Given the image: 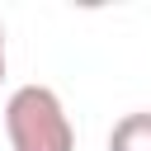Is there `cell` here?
Instances as JSON below:
<instances>
[{
  "instance_id": "1",
  "label": "cell",
  "mask_w": 151,
  "mask_h": 151,
  "mask_svg": "<svg viewBox=\"0 0 151 151\" xmlns=\"http://www.w3.org/2000/svg\"><path fill=\"white\" fill-rule=\"evenodd\" d=\"M9 151H76V127L52 85H19L5 99Z\"/></svg>"
},
{
  "instance_id": "2",
  "label": "cell",
  "mask_w": 151,
  "mask_h": 151,
  "mask_svg": "<svg viewBox=\"0 0 151 151\" xmlns=\"http://www.w3.org/2000/svg\"><path fill=\"white\" fill-rule=\"evenodd\" d=\"M109 151H151V113L146 109L123 113L109 127Z\"/></svg>"
},
{
  "instance_id": "4",
  "label": "cell",
  "mask_w": 151,
  "mask_h": 151,
  "mask_svg": "<svg viewBox=\"0 0 151 151\" xmlns=\"http://www.w3.org/2000/svg\"><path fill=\"white\" fill-rule=\"evenodd\" d=\"M0 47H5V24H0Z\"/></svg>"
},
{
  "instance_id": "3",
  "label": "cell",
  "mask_w": 151,
  "mask_h": 151,
  "mask_svg": "<svg viewBox=\"0 0 151 151\" xmlns=\"http://www.w3.org/2000/svg\"><path fill=\"white\" fill-rule=\"evenodd\" d=\"M0 80H5V47H0Z\"/></svg>"
}]
</instances>
